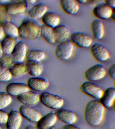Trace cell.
Segmentation results:
<instances>
[{
	"mask_svg": "<svg viewBox=\"0 0 115 129\" xmlns=\"http://www.w3.org/2000/svg\"><path fill=\"white\" fill-rule=\"evenodd\" d=\"M107 5L112 9H115V0H109V1H104Z\"/></svg>",
	"mask_w": 115,
	"mask_h": 129,
	"instance_id": "37",
	"label": "cell"
},
{
	"mask_svg": "<svg viewBox=\"0 0 115 129\" xmlns=\"http://www.w3.org/2000/svg\"><path fill=\"white\" fill-rule=\"evenodd\" d=\"M46 57V54L40 49H31L27 51L26 59L27 62H41Z\"/></svg>",
	"mask_w": 115,
	"mask_h": 129,
	"instance_id": "26",
	"label": "cell"
},
{
	"mask_svg": "<svg viewBox=\"0 0 115 129\" xmlns=\"http://www.w3.org/2000/svg\"><path fill=\"white\" fill-rule=\"evenodd\" d=\"M44 25L53 29L60 24V17L54 12L47 11L41 18Z\"/></svg>",
	"mask_w": 115,
	"mask_h": 129,
	"instance_id": "22",
	"label": "cell"
},
{
	"mask_svg": "<svg viewBox=\"0 0 115 129\" xmlns=\"http://www.w3.org/2000/svg\"><path fill=\"white\" fill-rule=\"evenodd\" d=\"M0 129H1V127L0 126Z\"/></svg>",
	"mask_w": 115,
	"mask_h": 129,
	"instance_id": "46",
	"label": "cell"
},
{
	"mask_svg": "<svg viewBox=\"0 0 115 129\" xmlns=\"http://www.w3.org/2000/svg\"><path fill=\"white\" fill-rule=\"evenodd\" d=\"M29 90L30 89L27 84L20 82L9 84L6 88V92L11 96H18Z\"/></svg>",
	"mask_w": 115,
	"mask_h": 129,
	"instance_id": "18",
	"label": "cell"
},
{
	"mask_svg": "<svg viewBox=\"0 0 115 129\" xmlns=\"http://www.w3.org/2000/svg\"><path fill=\"white\" fill-rule=\"evenodd\" d=\"M8 117V114L6 112L0 109V124H6Z\"/></svg>",
	"mask_w": 115,
	"mask_h": 129,
	"instance_id": "35",
	"label": "cell"
},
{
	"mask_svg": "<svg viewBox=\"0 0 115 129\" xmlns=\"http://www.w3.org/2000/svg\"><path fill=\"white\" fill-rule=\"evenodd\" d=\"M27 52V45L25 42L22 41L17 42L11 54L13 63L23 62L26 59Z\"/></svg>",
	"mask_w": 115,
	"mask_h": 129,
	"instance_id": "13",
	"label": "cell"
},
{
	"mask_svg": "<svg viewBox=\"0 0 115 129\" xmlns=\"http://www.w3.org/2000/svg\"><path fill=\"white\" fill-rule=\"evenodd\" d=\"M80 89L84 94L98 100H99L104 92L100 87L94 82L88 81L82 83Z\"/></svg>",
	"mask_w": 115,
	"mask_h": 129,
	"instance_id": "6",
	"label": "cell"
},
{
	"mask_svg": "<svg viewBox=\"0 0 115 129\" xmlns=\"http://www.w3.org/2000/svg\"><path fill=\"white\" fill-rule=\"evenodd\" d=\"M59 3L63 12L68 15H75L79 10V4L77 1L60 0Z\"/></svg>",
	"mask_w": 115,
	"mask_h": 129,
	"instance_id": "21",
	"label": "cell"
},
{
	"mask_svg": "<svg viewBox=\"0 0 115 129\" xmlns=\"http://www.w3.org/2000/svg\"><path fill=\"white\" fill-rule=\"evenodd\" d=\"M74 46L70 40L58 44L54 51L55 56L60 60H68L73 54Z\"/></svg>",
	"mask_w": 115,
	"mask_h": 129,
	"instance_id": "5",
	"label": "cell"
},
{
	"mask_svg": "<svg viewBox=\"0 0 115 129\" xmlns=\"http://www.w3.org/2000/svg\"><path fill=\"white\" fill-rule=\"evenodd\" d=\"M111 18L112 20L115 21V9L113 10L112 13L111 15Z\"/></svg>",
	"mask_w": 115,
	"mask_h": 129,
	"instance_id": "43",
	"label": "cell"
},
{
	"mask_svg": "<svg viewBox=\"0 0 115 129\" xmlns=\"http://www.w3.org/2000/svg\"><path fill=\"white\" fill-rule=\"evenodd\" d=\"M47 5L43 3L37 4L28 11V14L32 19L36 20L41 19L47 12Z\"/></svg>",
	"mask_w": 115,
	"mask_h": 129,
	"instance_id": "24",
	"label": "cell"
},
{
	"mask_svg": "<svg viewBox=\"0 0 115 129\" xmlns=\"http://www.w3.org/2000/svg\"><path fill=\"white\" fill-rule=\"evenodd\" d=\"M41 25L32 19L24 20L18 28L19 36L23 39L34 40L41 37Z\"/></svg>",
	"mask_w": 115,
	"mask_h": 129,
	"instance_id": "2",
	"label": "cell"
},
{
	"mask_svg": "<svg viewBox=\"0 0 115 129\" xmlns=\"http://www.w3.org/2000/svg\"><path fill=\"white\" fill-rule=\"evenodd\" d=\"M115 100V88L113 87H110L104 91L99 101L105 108H109L113 105Z\"/></svg>",
	"mask_w": 115,
	"mask_h": 129,
	"instance_id": "19",
	"label": "cell"
},
{
	"mask_svg": "<svg viewBox=\"0 0 115 129\" xmlns=\"http://www.w3.org/2000/svg\"><path fill=\"white\" fill-rule=\"evenodd\" d=\"M25 1L26 4H27V6H28V5L30 6V5H33L35 4V2H36V1H34V0H33V1Z\"/></svg>",
	"mask_w": 115,
	"mask_h": 129,
	"instance_id": "40",
	"label": "cell"
},
{
	"mask_svg": "<svg viewBox=\"0 0 115 129\" xmlns=\"http://www.w3.org/2000/svg\"><path fill=\"white\" fill-rule=\"evenodd\" d=\"M16 43L15 38L13 37L7 36L4 37L1 42L3 53L10 54Z\"/></svg>",
	"mask_w": 115,
	"mask_h": 129,
	"instance_id": "28",
	"label": "cell"
},
{
	"mask_svg": "<svg viewBox=\"0 0 115 129\" xmlns=\"http://www.w3.org/2000/svg\"><path fill=\"white\" fill-rule=\"evenodd\" d=\"M55 113L57 119L66 124H73L77 119L76 114L68 109H59L57 110Z\"/></svg>",
	"mask_w": 115,
	"mask_h": 129,
	"instance_id": "15",
	"label": "cell"
},
{
	"mask_svg": "<svg viewBox=\"0 0 115 129\" xmlns=\"http://www.w3.org/2000/svg\"><path fill=\"white\" fill-rule=\"evenodd\" d=\"M12 96L6 92H0V109L5 108L12 102Z\"/></svg>",
	"mask_w": 115,
	"mask_h": 129,
	"instance_id": "31",
	"label": "cell"
},
{
	"mask_svg": "<svg viewBox=\"0 0 115 129\" xmlns=\"http://www.w3.org/2000/svg\"><path fill=\"white\" fill-rule=\"evenodd\" d=\"M79 4H84L87 3L88 1L87 0H82V1H77Z\"/></svg>",
	"mask_w": 115,
	"mask_h": 129,
	"instance_id": "42",
	"label": "cell"
},
{
	"mask_svg": "<svg viewBox=\"0 0 115 129\" xmlns=\"http://www.w3.org/2000/svg\"><path fill=\"white\" fill-rule=\"evenodd\" d=\"M27 85L30 90L38 93L46 90L49 87V82L44 78L32 77L28 79Z\"/></svg>",
	"mask_w": 115,
	"mask_h": 129,
	"instance_id": "9",
	"label": "cell"
},
{
	"mask_svg": "<svg viewBox=\"0 0 115 129\" xmlns=\"http://www.w3.org/2000/svg\"><path fill=\"white\" fill-rule=\"evenodd\" d=\"M2 26L6 36L14 38L19 36L18 28L13 22L9 21L4 23Z\"/></svg>",
	"mask_w": 115,
	"mask_h": 129,
	"instance_id": "30",
	"label": "cell"
},
{
	"mask_svg": "<svg viewBox=\"0 0 115 129\" xmlns=\"http://www.w3.org/2000/svg\"><path fill=\"white\" fill-rule=\"evenodd\" d=\"M28 74L32 77H38L42 74L44 68L41 62H27Z\"/></svg>",
	"mask_w": 115,
	"mask_h": 129,
	"instance_id": "27",
	"label": "cell"
},
{
	"mask_svg": "<svg viewBox=\"0 0 115 129\" xmlns=\"http://www.w3.org/2000/svg\"><path fill=\"white\" fill-rule=\"evenodd\" d=\"M5 36L2 25L0 24V40L3 39Z\"/></svg>",
	"mask_w": 115,
	"mask_h": 129,
	"instance_id": "39",
	"label": "cell"
},
{
	"mask_svg": "<svg viewBox=\"0 0 115 129\" xmlns=\"http://www.w3.org/2000/svg\"><path fill=\"white\" fill-rule=\"evenodd\" d=\"M22 117L18 111L12 109L8 114L6 123L7 129H19L22 122Z\"/></svg>",
	"mask_w": 115,
	"mask_h": 129,
	"instance_id": "16",
	"label": "cell"
},
{
	"mask_svg": "<svg viewBox=\"0 0 115 129\" xmlns=\"http://www.w3.org/2000/svg\"><path fill=\"white\" fill-rule=\"evenodd\" d=\"M107 73L109 76L112 79H115V64H112L108 69Z\"/></svg>",
	"mask_w": 115,
	"mask_h": 129,
	"instance_id": "36",
	"label": "cell"
},
{
	"mask_svg": "<svg viewBox=\"0 0 115 129\" xmlns=\"http://www.w3.org/2000/svg\"><path fill=\"white\" fill-rule=\"evenodd\" d=\"M17 99L23 105L35 106L40 102V95L38 92L30 90L18 96Z\"/></svg>",
	"mask_w": 115,
	"mask_h": 129,
	"instance_id": "10",
	"label": "cell"
},
{
	"mask_svg": "<svg viewBox=\"0 0 115 129\" xmlns=\"http://www.w3.org/2000/svg\"><path fill=\"white\" fill-rule=\"evenodd\" d=\"M24 129H38L37 127L34 126L32 125H28L26 126Z\"/></svg>",
	"mask_w": 115,
	"mask_h": 129,
	"instance_id": "41",
	"label": "cell"
},
{
	"mask_svg": "<svg viewBox=\"0 0 115 129\" xmlns=\"http://www.w3.org/2000/svg\"><path fill=\"white\" fill-rule=\"evenodd\" d=\"M11 54L3 53L0 57V66L9 69L13 64Z\"/></svg>",
	"mask_w": 115,
	"mask_h": 129,
	"instance_id": "32",
	"label": "cell"
},
{
	"mask_svg": "<svg viewBox=\"0 0 115 129\" xmlns=\"http://www.w3.org/2000/svg\"><path fill=\"white\" fill-rule=\"evenodd\" d=\"M27 6L25 1L9 3L6 6V10L10 16H13L23 14L26 11Z\"/></svg>",
	"mask_w": 115,
	"mask_h": 129,
	"instance_id": "20",
	"label": "cell"
},
{
	"mask_svg": "<svg viewBox=\"0 0 115 129\" xmlns=\"http://www.w3.org/2000/svg\"><path fill=\"white\" fill-rule=\"evenodd\" d=\"M107 71L104 66L101 64H96L87 69L84 73L85 78L93 82L101 80L106 76Z\"/></svg>",
	"mask_w": 115,
	"mask_h": 129,
	"instance_id": "4",
	"label": "cell"
},
{
	"mask_svg": "<svg viewBox=\"0 0 115 129\" xmlns=\"http://www.w3.org/2000/svg\"><path fill=\"white\" fill-rule=\"evenodd\" d=\"M3 53L2 49L1 46V42H0V57H1Z\"/></svg>",
	"mask_w": 115,
	"mask_h": 129,
	"instance_id": "44",
	"label": "cell"
},
{
	"mask_svg": "<svg viewBox=\"0 0 115 129\" xmlns=\"http://www.w3.org/2000/svg\"><path fill=\"white\" fill-rule=\"evenodd\" d=\"M40 102L48 108L57 110L63 106L64 101L60 96L49 92H45L40 95Z\"/></svg>",
	"mask_w": 115,
	"mask_h": 129,
	"instance_id": "3",
	"label": "cell"
},
{
	"mask_svg": "<svg viewBox=\"0 0 115 129\" xmlns=\"http://www.w3.org/2000/svg\"><path fill=\"white\" fill-rule=\"evenodd\" d=\"M91 29L94 38L97 40H101L104 36V26L101 20L98 19L93 20L91 24Z\"/></svg>",
	"mask_w": 115,
	"mask_h": 129,
	"instance_id": "23",
	"label": "cell"
},
{
	"mask_svg": "<svg viewBox=\"0 0 115 129\" xmlns=\"http://www.w3.org/2000/svg\"><path fill=\"white\" fill-rule=\"evenodd\" d=\"M105 109L99 100H94L89 101L84 109L86 122L93 126L98 125L103 119Z\"/></svg>",
	"mask_w": 115,
	"mask_h": 129,
	"instance_id": "1",
	"label": "cell"
},
{
	"mask_svg": "<svg viewBox=\"0 0 115 129\" xmlns=\"http://www.w3.org/2000/svg\"><path fill=\"white\" fill-rule=\"evenodd\" d=\"M10 20V16L7 13L6 6L0 3V24L3 25Z\"/></svg>",
	"mask_w": 115,
	"mask_h": 129,
	"instance_id": "34",
	"label": "cell"
},
{
	"mask_svg": "<svg viewBox=\"0 0 115 129\" xmlns=\"http://www.w3.org/2000/svg\"><path fill=\"white\" fill-rule=\"evenodd\" d=\"M18 111L22 118L31 122H37L42 117L40 112L32 107L23 105L19 108Z\"/></svg>",
	"mask_w": 115,
	"mask_h": 129,
	"instance_id": "12",
	"label": "cell"
},
{
	"mask_svg": "<svg viewBox=\"0 0 115 129\" xmlns=\"http://www.w3.org/2000/svg\"><path fill=\"white\" fill-rule=\"evenodd\" d=\"M62 129H81L77 126L72 124H66L62 127Z\"/></svg>",
	"mask_w": 115,
	"mask_h": 129,
	"instance_id": "38",
	"label": "cell"
},
{
	"mask_svg": "<svg viewBox=\"0 0 115 129\" xmlns=\"http://www.w3.org/2000/svg\"><path fill=\"white\" fill-rule=\"evenodd\" d=\"M70 40L74 45L81 48L90 47L93 42L91 36L81 32H76L71 34Z\"/></svg>",
	"mask_w": 115,
	"mask_h": 129,
	"instance_id": "7",
	"label": "cell"
},
{
	"mask_svg": "<svg viewBox=\"0 0 115 129\" xmlns=\"http://www.w3.org/2000/svg\"><path fill=\"white\" fill-rule=\"evenodd\" d=\"M10 2V1H0V3L2 4L3 3H8Z\"/></svg>",
	"mask_w": 115,
	"mask_h": 129,
	"instance_id": "45",
	"label": "cell"
},
{
	"mask_svg": "<svg viewBox=\"0 0 115 129\" xmlns=\"http://www.w3.org/2000/svg\"><path fill=\"white\" fill-rule=\"evenodd\" d=\"M12 77H21L28 74L27 63L23 62L14 63L9 69Z\"/></svg>",
	"mask_w": 115,
	"mask_h": 129,
	"instance_id": "25",
	"label": "cell"
},
{
	"mask_svg": "<svg viewBox=\"0 0 115 129\" xmlns=\"http://www.w3.org/2000/svg\"><path fill=\"white\" fill-rule=\"evenodd\" d=\"M57 120L55 113L50 112L42 117L37 122L38 129H50L56 123Z\"/></svg>",
	"mask_w": 115,
	"mask_h": 129,
	"instance_id": "17",
	"label": "cell"
},
{
	"mask_svg": "<svg viewBox=\"0 0 115 129\" xmlns=\"http://www.w3.org/2000/svg\"><path fill=\"white\" fill-rule=\"evenodd\" d=\"M90 51L93 57L99 62H104L110 57L109 50L104 45L100 43H96L92 45Z\"/></svg>",
	"mask_w": 115,
	"mask_h": 129,
	"instance_id": "8",
	"label": "cell"
},
{
	"mask_svg": "<svg viewBox=\"0 0 115 129\" xmlns=\"http://www.w3.org/2000/svg\"><path fill=\"white\" fill-rule=\"evenodd\" d=\"M41 37L49 44H52L55 42L53 29L46 25H41Z\"/></svg>",
	"mask_w": 115,
	"mask_h": 129,
	"instance_id": "29",
	"label": "cell"
},
{
	"mask_svg": "<svg viewBox=\"0 0 115 129\" xmlns=\"http://www.w3.org/2000/svg\"><path fill=\"white\" fill-rule=\"evenodd\" d=\"M53 30L55 42L59 44L70 40L71 31L66 25L59 24L53 28Z\"/></svg>",
	"mask_w": 115,
	"mask_h": 129,
	"instance_id": "14",
	"label": "cell"
},
{
	"mask_svg": "<svg viewBox=\"0 0 115 129\" xmlns=\"http://www.w3.org/2000/svg\"><path fill=\"white\" fill-rule=\"evenodd\" d=\"M12 77L9 70L0 66V82L8 81Z\"/></svg>",
	"mask_w": 115,
	"mask_h": 129,
	"instance_id": "33",
	"label": "cell"
},
{
	"mask_svg": "<svg viewBox=\"0 0 115 129\" xmlns=\"http://www.w3.org/2000/svg\"><path fill=\"white\" fill-rule=\"evenodd\" d=\"M104 2L97 4L94 7L93 13L99 20H106L111 18L113 10Z\"/></svg>",
	"mask_w": 115,
	"mask_h": 129,
	"instance_id": "11",
	"label": "cell"
}]
</instances>
